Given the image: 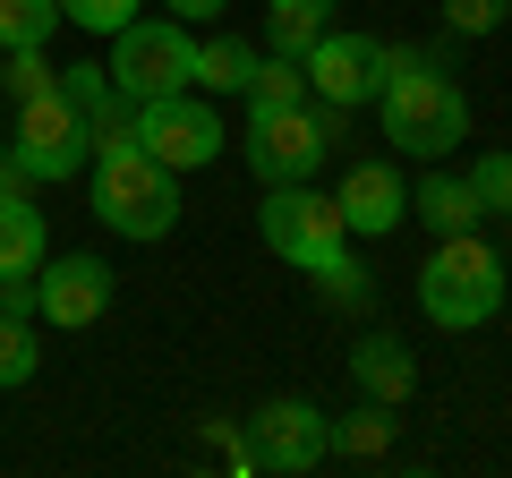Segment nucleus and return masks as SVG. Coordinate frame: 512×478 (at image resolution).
Listing matches in <instances>:
<instances>
[{
  "label": "nucleus",
  "instance_id": "obj_1",
  "mask_svg": "<svg viewBox=\"0 0 512 478\" xmlns=\"http://www.w3.org/2000/svg\"><path fill=\"white\" fill-rule=\"evenodd\" d=\"M376 103H384V137H393L402 154H419V163H436V154H453L461 137H470V103H461V86L436 69V60H419V52H393V43H384Z\"/></svg>",
  "mask_w": 512,
  "mask_h": 478
},
{
  "label": "nucleus",
  "instance_id": "obj_2",
  "mask_svg": "<svg viewBox=\"0 0 512 478\" xmlns=\"http://www.w3.org/2000/svg\"><path fill=\"white\" fill-rule=\"evenodd\" d=\"M504 291H512V282H504V257H495L478 231L436 239V257L419 265V308H427V325H444V333H478Z\"/></svg>",
  "mask_w": 512,
  "mask_h": 478
},
{
  "label": "nucleus",
  "instance_id": "obj_3",
  "mask_svg": "<svg viewBox=\"0 0 512 478\" xmlns=\"http://www.w3.org/2000/svg\"><path fill=\"white\" fill-rule=\"evenodd\" d=\"M0 146H9V163L26 171V188H52V180H77V171L94 163V137H86V111L60 94V77L43 94H18V111H9V129H0Z\"/></svg>",
  "mask_w": 512,
  "mask_h": 478
},
{
  "label": "nucleus",
  "instance_id": "obj_4",
  "mask_svg": "<svg viewBox=\"0 0 512 478\" xmlns=\"http://www.w3.org/2000/svg\"><path fill=\"white\" fill-rule=\"evenodd\" d=\"M256 231H265V248H274L282 265H299V274H342L350 265V222L333 197H316L308 180H282L265 188V205H256Z\"/></svg>",
  "mask_w": 512,
  "mask_h": 478
},
{
  "label": "nucleus",
  "instance_id": "obj_5",
  "mask_svg": "<svg viewBox=\"0 0 512 478\" xmlns=\"http://www.w3.org/2000/svg\"><path fill=\"white\" fill-rule=\"evenodd\" d=\"M94 214L120 239H163L180 222V171L154 163L146 146H111L94 154Z\"/></svg>",
  "mask_w": 512,
  "mask_h": 478
},
{
  "label": "nucleus",
  "instance_id": "obj_6",
  "mask_svg": "<svg viewBox=\"0 0 512 478\" xmlns=\"http://www.w3.org/2000/svg\"><path fill=\"white\" fill-rule=\"evenodd\" d=\"M342 146V103H282V111H248V171L265 188L308 180L325 154Z\"/></svg>",
  "mask_w": 512,
  "mask_h": 478
},
{
  "label": "nucleus",
  "instance_id": "obj_7",
  "mask_svg": "<svg viewBox=\"0 0 512 478\" xmlns=\"http://www.w3.org/2000/svg\"><path fill=\"white\" fill-rule=\"evenodd\" d=\"M111 94H128V103H154V94H180L197 86V35H188L180 18H128L120 35H111Z\"/></svg>",
  "mask_w": 512,
  "mask_h": 478
},
{
  "label": "nucleus",
  "instance_id": "obj_8",
  "mask_svg": "<svg viewBox=\"0 0 512 478\" xmlns=\"http://www.w3.org/2000/svg\"><path fill=\"white\" fill-rule=\"evenodd\" d=\"M137 146L154 154V163H171V171H197V163H214L222 154V120H214V103H197V94H154V103H137Z\"/></svg>",
  "mask_w": 512,
  "mask_h": 478
},
{
  "label": "nucleus",
  "instance_id": "obj_9",
  "mask_svg": "<svg viewBox=\"0 0 512 478\" xmlns=\"http://www.w3.org/2000/svg\"><path fill=\"white\" fill-rule=\"evenodd\" d=\"M299 69H308V94L316 103H342V111H359L367 94L384 86V43H367V35H316L308 52H299Z\"/></svg>",
  "mask_w": 512,
  "mask_h": 478
},
{
  "label": "nucleus",
  "instance_id": "obj_10",
  "mask_svg": "<svg viewBox=\"0 0 512 478\" xmlns=\"http://www.w3.org/2000/svg\"><path fill=\"white\" fill-rule=\"evenodd\" d=\"M248 453L256 470H274V478H299L325 461V410L316 402H265L248 419Z\"/></svg>",
  "mask_w": 512,
  "mask_h": 478
},
{
  "label": "nucleus",
  "instance_id": "obj_11",
  "mask_svg": "<svg viewBox=\"0 0 512 478\" xmlns=\"http://www.w3.org/2000/svg\"><path fill=\"white\" fill-rule=\"evenodd\" d=\"M111 265L103 257H43V274H35V316H52L60 333H86L94 316L111 308Z\"/></svg>",
  "mask_w": 512,
  "mask_h": 478
},
{
  "label": "nucleus",
  "instance_id": "obj_12",
  "mask_svg": "<svg viewBox=\"0 0 512 478\" xmlns=\"http://www.w3.org/2000/svg\"><path fill=\"white\" fill-rule=\"evenodd\" d=\"M333 205H342V222L359 239H384V231H402V222H410V188H402L393 163H350L342 188H333Z\"/></svg>",
  "mask_w": 512,
  "mask_h": 478
},
{
  "label": "nucleus",
  "instance_id": "obj_13",
  "mask_svg": "<svg viewBox=\"0 0 512 478\" xmlns=\"http://www.w3.org/2000/svg\"><path fill=\"white\" fill-rule=\"evenodd\" d=\"M350 385H359L367 402L402 410V402H410V385H419V368H410V350L393 342V333H367V342L350 350Z\"/></svg>",
  "mask_w": 512,
  "mask_h": 478
},
{
  "label": "nucleus",
  "instance_id": "obj_14",
  "mask_svg": "<svg viewBox=\"0 0 512 478\" xmlns=\"http://www.w3.org/2000/svg\"><path fill=\"white\" fill-rule=\"evenodd\" d=\"M43 257H52V231H43L35 197H26V188H9V197H0V282L43 274Z\"/></svg>",
  "mask_w": 512,
  "mask_h": 478
},
{
  "label": "nucleus",
  "instance_id": "obj_15",
  "mask_svg": "<svg viewBox=\"0 0 512 478\" xmlns=\"http://www.w3.org/2000/svg\"><path fill=\"white\" fill-rule=\"evenodd\" d=\"M410 214H427V231L453 239V231H478V222H487V205H478L470 180H453V171H427V180L410 188Z\"/></svg>",
  "mask_w": 512,
  "mask_h": 478
},
{
  "label": "nucleus",
  "instance_id": "obj_16",
  "mask_svg": "<svg viewBox=\"0 0 512 478\" xmlns=\"http://www.w3.org/2000/svg\"><path fill=\"white\" fill-rule=\"evenodd\" d=\"M393 436H402V419H393L384 402L350 410V419H325V453H342V461H384V453H393Z\"/></svg>",
  "mask_w": 512,
  "mask_h": 478
},
{
  "label": "nucleus",
  "instance_id": "obj_17",
  "mask_svg": "<svg viewBox=\"0 0 512 478\" xmlns=\"http://www.w3.org/2000/svg\"><path fill=\"white\" fill-rule=\"evenodd\" d=\"M248 77H256V52L222 26V35H197V86H214V94H248Z\"/></svg>",
  "mask_w": 512,
  "mask_h": 478
},
{
  "label": "nucleus",
  "instance_id": "obj_18",
  "mask_svg": "<svg viewBox=\"0 0 512 478\" xmlns=\"http://www.w3.org/2000/svg\"><path fill=\"white\" fill-rule=\"evenodd\" d=\"M325 35V0H265V43L274 52H308V43Z\"/></svg>",
  "mask_w": 512,
  "mask_h": 478
},
{
  "label": "nucleus",
  "instance_id": "obj_19",
  "mask_svg": "<svg viewBox=\"0 0 512 478\" xmlns=\"http://www.w3.org/2000/svg\"><path fill=\"white\" fill-rule=\"evenodd\" d=\"M282 103H308V69L291 52L256 60V77H248V111H282Z\"/></svg>",
  "mask_w": 512,
  "mask_h": 478
},
{
  "label": "nucleus",
  "instance_id": "obj_20",
  "mask_svg": "<svg viewBox=\"0 0 512 478\" xmlns=\"http://www.w3.org/2000/svg\"><path fill=\"white\" fill-rule=\"evenodd\" d=\"M35 368H43V350H35V325H26V316H9V308H0V393L35 385Z\"/></svg>",
  "mask_w": 512,
  "mask_h": 478
},
{
  "label": "nucleus",
  "instance_id": "obj_21",
  "mask_svg": "<svg viewBox=\"0 0 512 478\" xmlns=\"http://www.w3.org/2000/svg\"><path fill=\"white\" fill-rule=\"evenodd\" d=\"M52 26H60V0H0V52L52 43Z\"/></svg>",
  "mask_w": 512,
  "mask_h": 478
},
{
  "label": "nucleus",
  "instance_id": "obj_22",
  "mask_svg": "<svg viewBox=\"0 0 512 478\" xmlns=\"http://www.w3.org/2000/svg\"><path fill=\"white\" fill-rule=\"evenodd\" d=\"M146 0H60V26H86V35H120Z\"/></svg>",
  "mask_w": 512,
  "mask_h": 478
},
{
  "label": "nucleus",
  "instance_id": "obj_23",
  "mask_svg": "<svg viewBox=\"0 0 512 478\" xmlns=\"http://www.w3.org/2000/svg\"><path fill=\"white\" fill-rule=\"evenodd\" d=\"M470 188H478L487 214H512V154H478V163H470Z\"/></svg>",
  "mask_w": 512,
  "mask_h": 478
},
{
  "label": "nucleus",
  "instance_id": "obj_24",
  "mask_svg": "<svg viewBox=\"0 0 512 478\" xmlns=\"http://www.w3.org/2000/svg\"><path fill=\"white\" fill-rule=\"evenodd\" d=\"M504 9H512V0H444V26H453V35H495Z\"/></svg>",
  "mask_w": 512,
  "mask_h": 478
},
{
  "label": "nucleus",
  "instance_id": "obj_25",
  "mask_svg": "<svg viewBox=\"0 0 512 478\" xmlns=\"http://www.w3.org/2000/svg\"><path fill=\"white\" fill-rule=\"evenodd\" d=\"M60 94H69L77 111H94L111 94V69H94V60H69V69H60Z\"/></svg>",
  "mask_w": 512,
  "mask_h": 478
},
{
  "label": "nucleus",
  "instance_id": "obj_26",
  "mask_svg": "<svg viewBox=\"0 0 512 478\" xmlns=\"http://www.w3.org/2000/svg\"><path fill=\"white\" fill-rule=\"evenodd\" d=\"M163 9H171L180 26H214V18H222V0H163Z\"/></svg>",
  "mask_w": 512,
  "mask_h": 478
},
{
  "label": "nucleus",
  "instance_id": "obj_27",
  "mask_svg": "<svg viewBox=\"0 0 512 478\" xmlns=\"http://www.w3.org/2000/svg\"><path fill=\"white\" fill-rule=\"evenodd\" d=\"M0 129H9V103H0Z\"/></svg>",
  "mask_w": 512,
  "mask_h": 478
},
{
  "label": "nucleus",
  "instance_id": "obj_28",
  "mask_svg": "<svg viewBox=\"0 0 512 478\" xmlns=\"http://www.w3.org/2000/svg\"><path fill=\"white\" fill-rule=\"evenodd\" d=\"M504 282H512V265H504Z\"/></svg>",
  "mask_w": 512,
  "mask_h": 478
}]
</instances>
